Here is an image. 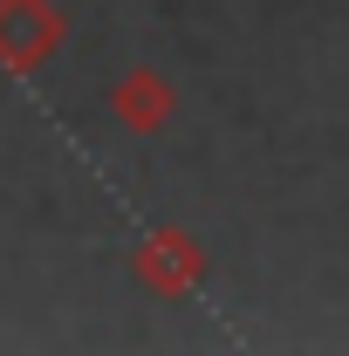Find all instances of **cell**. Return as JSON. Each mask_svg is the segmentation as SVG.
Masks as SVG:
<instances>
[{
	"label": "cell",
	"mask_w": 349,
	"mask_h": 356,
	"mask_svg": "<svg viewBox=\"0 0 349 356\" xmlns=\"http://www.w3.org/2000/svg\"><path fill=\"white\" fill-rule=\"evenodd\" d=\"M131 274H137L144 295H158V302H185V295L206 288L213 254H206V240H199L192 226H151V233L137 240V254H131Z\"/></svg>",
	"instance_id": "obj_1"
},
{
	"label": "cell",
	"mask_w": 349,
	"mask_h": 356,
	"mask_svg": "<svg viewBox=\"0 0 349 356\" xmlns=\"http://www.w3.org/2000/svg\"><path fill=\"white\" fill-rule=\"evenodd\" d=\"M69 42V14L55 0H0V69L7 76H35L55 62V48Z\"/></svg>",
	"instance_id": "obj_2"
},
{
	"label": "cell",
	"mask_w": 349,
	"mask_h": 356,
	"mask_svg": "<svg viewBox=\"0 0 349 356\" xmlns=\"http://www.w3.org/2000/svg\"><path fill=\"white\" fill-rule=\"evenodd\" d=\"M110 117H117L131 137H158V131L178 117L172 76H165V69H151V62L124 69V76H117V89H110Z\"/></svg>",
	"instance_id": "obj_3"
}]
</instances>
